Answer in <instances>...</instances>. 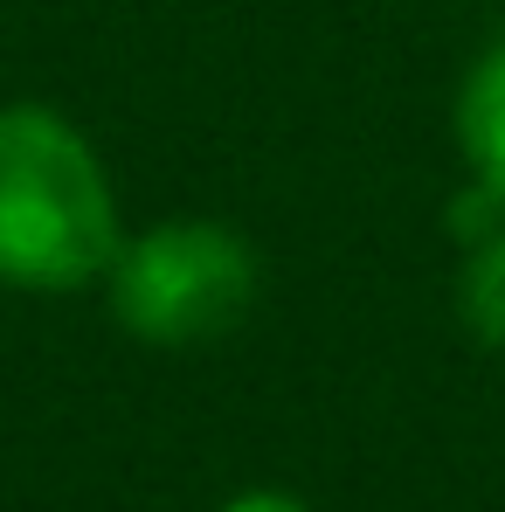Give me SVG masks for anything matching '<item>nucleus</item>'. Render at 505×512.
I'll list each match as a JSON object with an SVG mask.
<instances>
[{
    "instance_id": "f257e3e1",
    "label": "nucleus",
    "mask_w": 505,
    "mask_h": 512,
    "mask_svg": "<svg viewBox=\"0 0 505 512\" xmlns=\"http://www.w3.org/2000/svg\"><path fill=\"white\" fill-rule=\"evenodd\" d=\"M125 243L118 187L84 125L42 97L0 104V284L21 298H77L104 284Z\"/></svg>"
},
{
    "instance_id": "f03ea898",
    "label": "nucleus",
    "mask_w": 505,
    "mask_h": 512,
    "mask_svg": "<svg viewBox=\"0 0 505 512\" xmlns=\"http://www.w3.org/2000/svg\"><path fill=\"white\" fill-rule=\"evenodd\" d=\"M263 298V256L222 215H160L125 229L104 270V305L118 333L153 353H194L229 340Z\"/></svg>"
},
{
    "instance_id": "7ed1b4c3",
    "label": "nucleus",
    "mask_w": 505,
    "mask_h": 512,
    "mask_svg": "<svg viewBox=\"0 0 505 512\" xmlns=\"http://www.w3.org/2000/svg\"><path fill=\"white\" fill-rule=\"evenodd\" d=\"M450 139H457L464 180H478L505 208V35L471 56L464 84L450 97Z\"/></svg>"
},
{
    "instance_id": "20e7f679",
    "label": "nucleus",
    "mask_w": 505,
    "mask_h": 512,
    "mask_svg": "<svg viewBox=\"0 0 505 512\" xmlns=\"http://www.w3.org/2000/svg\"><path fill=\"white\" fill-rule=\"evenodd\" d=\"M450 305H457V326L485 346V353H505V222L485 229L478 243H464Z\"/></svg>"
},
{
    "instance_id": "39448f33",
    "label": "nucleus",
    "mask_w": 505,
    "mask_h": 512,
    "mask_svg": "<svg viewBox=\"0 0 505 512\" xmlns=\"http://www.w3.org/2000/svg\"><path fill=\"white\" fill-rule=\"evenodd\" d=\"M215 512H312V499L291 492V485H243V492H229Z\"/></svg>"
}]
</instances>
